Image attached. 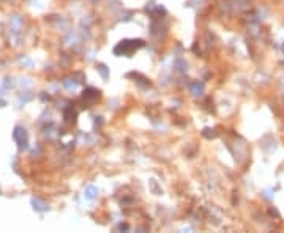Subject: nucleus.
<instances>
[{
    "label": "nucleus",
    "instance_id": "nucleus-1",
    "mask_svg": "<svg viewBox=\"0 0 284 233\" xmlns=\"http://www.w3.org/2000/svg\"><path fill=\"white\" fill-rule=\"evenodd\" d=\"M32 203H33V205H36V206H35L36 210H43V208H44V206H43V203H41V202H38V200H33Z\"/></svg>",
    "mask_w": 284,
    "mask_h": 233
}]
</instances>
